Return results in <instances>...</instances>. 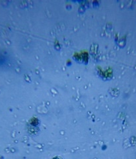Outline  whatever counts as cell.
Returning a JSON list of instances; mask_svg holds the SVG:
<instances>
[{
    "label": "cell",
    "instance_id": "obj_1",
    "mask_svg": "<svg viewBox=\"0 0 136 159\" xmlns=\"http://www.w3.org/2000/svg\"><path fill=\"white\" fill-rule=\"evenodd\" d=\"M53 159H62V158L59 157H54Z\"/></svg>",
    "mask_w": 136,
    "mask_h": 159
}]
</instances>
